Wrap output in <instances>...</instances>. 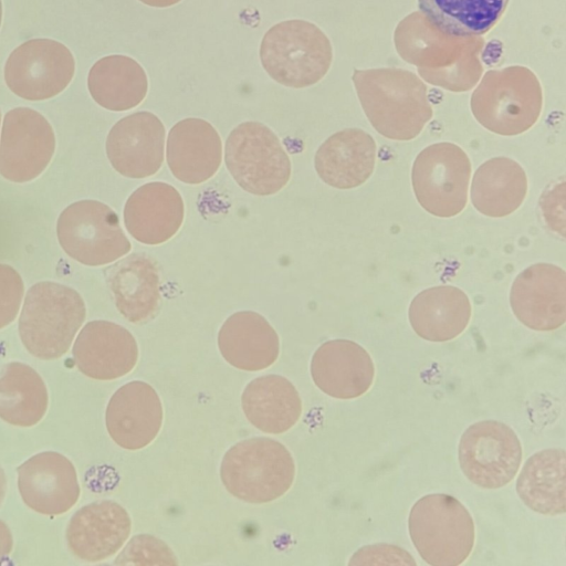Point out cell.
I'll return each instance as SVG.
<instances>
[{"label":"cell","mask_w":566,"mask_h":566,"mask_svg":"<svg viewBox=\"0 0 566 566\" xmlns=\"http://www.w3.org/2000/svg\"><path fill=\"white\" fill-rule=\"evenodd\" d=\"M85 316V303L77 291L57 282H38L23 300L20 339L34 357L60 358L70 349Z\"/></svg>","instance_id":"1"},{"label":"cell","mask_w":566,"mask_h":566,"mask_svg":"<svg viewBox=\"0 0 566 566\" xmlns=\"http://www.w3.org/2000/svg\"><path fill=\"white\" fill-rule=\"evenodd\" d=\"M295 463L281 442L256 437L232 446L223 455L220 478L227 491L248 503L262 504L291 488Z\"/></svg>","instance_id":"2"},{"label":"cell","mask_w":566,"mask_h":566,"mask_svg":"<svg viewBox=\"0 0 566 566\" xmlns=\"http://www.w3.org/2000/svg\"><path fill=\"white\" fill-rule=\"evenodd\" d=\"M405 75H353L360 104L373 127L394 140L417 137L432 117L426 86Z\"/></svg>","instance_id":"3"},{"label":"cell","mask_w":566,"mask_h":566,"mask_svg":"<svg viewBox=\"0 0 566 566\" xmlns=\"http://www.w3.org/2000/svg\"><path fill=\"white\" fill-rule=\"evenodd\" d=\"M408 528L421 558L432 566H458L474 545V522L454 496L427 494L411 507Z\"/></svg>","instance_id":"4"},{"label":"cell","mask_w":566,"mask_h":566,"mask_svg":"<svg viewBox=\"0 0 566 566\" xmlns=\"http://www.w3.org/2000/svg\"><path fill=\"white\" fill-rule=\"evenodd\" d=\"M333 57L327 36L313 23L289 20L270 28L260 45L266 73L277 83L302 88L317 83Z\"/></svg>","instance_id":"5"},{"label":"cell","mask_w":566,"mask_h":566,"mask_svg":"<svg viewBox=\"0 0 566 566\" xmlns=\"http://www.w3.org/2000/svg\"><path fill=\"white\" fill-rule=\"evenodd\" d=\"M491 71L471 97L475 119L488 130L514 136L528 130L542 111V90L535 75L527 69L515 66Z\"/></svg>","instance_id":"6"},{"label":"cell","mask_w":566,"mask_h":566,"mask_svg":"<svg viewBox=\"0 0 566 566\" xmlns=\"http://www.w3.org/2000/svg\"><path fill=\"white\" fill-rule=\"evenodd\" d=\"M226 166L245 191L270 196L290 180L291 161L279 137L264 124L238 125L226 140Z\"/></svg>","instance_id":"7"},{"label":"cell","mask_w":566,"mask_h":566,"mask_svg":"<svg viewBox=\"0 0 566 566\" xmlns=\"http://www.w3.org/2000/svg\"><path fill=\"white\" fill-rule=\"evenodd\" d=\"M56 235L70 258L88 266L112 263L132 249L117 213L93 199L69 205L57 218Z\"/></svg>","instance_id":"8"},{"label":"cell","mask_w":566,"mask_h":566,"mask_svg":"<svg viewBox=\"0 0 566 566\" xmlns=\"http://www.w3.org/2000/svg\"><path fill=\"white\" fill-rule=\"evenodd\" d=\"M471 163L465 151L449 142L436 143L416 157L411 182L419 205L439 218L459 214L468 202Z\"/></svg>","instance_id":"9"},{"label":"cell","mask_w":566,"mask_h":566,"mask_svg":"<svg viewBox=\"0 0 566 566\" xmlns=\"http://www.w3.org/2000/svg\"><path fill=\"white\" fill-rule=\"evenodd\" d=\"M463 474L482 489H500L516 475L522 446L512 428L496 420H482L462 433L458 447Z\"/></svg>","instance_id":"10"},{"label":"cell","mask_w":566,"mask_h":566,"mask_svg":"<svg viewBox=\"0 0 566 566\" xmlns=\"http://www.w3.org/2000/svg\"><path fill=\"white\" fill-rule=\"evenodd\" d=\"M74 72V56L64 44L51 39H32L9 55L4 80L19 97L43 101L66 88Z\"/></svg>","instance_id":"11"},{"label":"cell","mask_w":566,"mask_h":566,"mask_svg":"<svg viewBox=\"0 0 566 566\" xmlns=\"http://www.w3.org/2000/svg\"><path fill=\"white\" fill-rule=\"evenodd\" d=\"M55 151L49 120L30 107H15L3 117L0 135V175L15 184L38 178Z\"/></svg>","instance_id":"12"},{"label":"cell","mask_w":566,"mask_h":566,"mask_svg":"<svg viewBox=\"0 0 566 566\" xmlns=\"http://www.w3.org/2000/svg\"><path fill=\"white\" fill-rule=\"evenodd\" d=\"M510 303L516 318L526 327L548 332L566 321V273L555 264L536 263L514 280Z\"/></svg>","instance_id":"13"},{"label":"cell","mask_w":566,"mask_h":566,"mask_svg":"<svg viewBox=\"0 0 566 566\" xmlns=\"http://www.w3.org/2000/svg\"><path fill=\"white\" fill-rule=\"evenodd\" d=\"M22 501L36 513L57 516L77 502L81 489L73 463L55 451L36 453L18 469Z\"/></svg>","instance_id":"14"},{"label":"cell","mask_w":566,"mask_h":566,"mask_svg":"<svg viewBox=\"0 0 566 566\" xmlns=\"http://www.w3.org/2000/svg\"><path fill=\"white\" fill-rule=\"evenodd\" d=\"M165 127L149 112L119 119L106 138V155L113 168L128 178L155 175L164 161Z\"/></svg>","instance_id":"15"},{"label":"cell","mask_w":566,"mask_h":566,"mask_svg":"<svg viewBox=\"0 0 566 566\" xmlns=\"http://www.w3.org/2000/svg\"><path fill=\"white\" fill-rule=\"evenodd\" d=\"M78 370L96 380H113L127 375L138 360V346L132 333L108 321L84 325L72 348Z\"/></svg>","instance_id":"16"},{"label":"cell","mask_w":566,"mask_h":566,"mask_svg":"<svg viewBox=\"0 0 566 566\" xmlns=\"http://www.w3.org/2000/svg\"><path fill=\"white\" fill-rule=\"evenodd\" d=\"M163 417L157 391L145 381L134 380L119 387L111 397L105 424L116 444L127 450H138L157 437Z\"/></svg>","instance_id":"17"},{"label":"cell","mask_w":566,"mask_h":566,"mask_svg":"<svg viewBox=\"0 0 566 566\" xmlns=\"http://www.w3.org/2000/svg\"><path fill=\"white\" fill-rule=\"evenodd\" d=\"M132 521L117 502L103 500L77 510L66 527L70 552L85 562H99L116 554L128 539Z\"/></svg>","instance_id":"18"},{"label":"cell","mask_w":566,"mask_h":566,"mask_svg":"<svg viewBox=\"0 0 566 566\" xmlns=\"http://www.w3.org/2000/svg\"><path fill=\"white\" fill-rule=\"evenodd\" d=\"M311 376L324 394L337 399H353L370 388L375 367L367 350L356 342L332 339L313 354Z\"/></svg>","instance_id":"19"},{"label":"cell","mask_w":566,"mask_h":566,"mask_svg":"<svg viewBox=\"0 0 566 566\" xmlns=\"http://www.w3.org/2000/svg\"><path fill=\"white\" fill-rule=\"evenodd\" d=\"M104 276L118 312L129 322L151 321L160 308L159 272L156 261L133 253L104 269Z\"/></svg>","instance_id":"20"},{"label":"cell","mask_w":566,"mask_h":566,"mask_svg":"<svg viewBox=\"0 0 566 566\" xmlns=\"http://www.w3.org/2000/svg\"><path fill=\"white\" fill-rule=\"evenodd\" d=\"M184 200L178 190L165 182L138 187L124 207L129 234L145 244H160L172 238L182 224Z\"/></svg>","instance_id":"21"},{"label":"cell","mask_w":566,"mask_h":566,"mask_svg":"<svg viewBox=\"0 0 566 566\" xmlns=\"http://www.w3.org/2000/svg\"><path fill=\"white\" fill-rule=\"evenodd\" d=\"M166 157L170 171L180 181L190 185L205 182L221 165V138L208 122L185 118L168 134Z\"/></svg>","instance_id":"22"},{"label":"cell","mask_w":566,"mask_h":566,"mask_svg":"<svg viewBox=\"0 0 566 566\" xmlns=\"http://www.w3.org/2000/svg\"><path fill=\"white\" fill-rule=\"evenodd\" d=\"M376 143L359 128H347L329 136L314 158L319 178L337 189L361 186L371 176L376 163Z\"/></svg>","instance_id":"23"},{"label":"cell","mask_w":566,"mask_h":566,"mask_svg":"<svg viewBox=\"0 0 566 566\" xmlns=\"http://www.w3.org/2000/svg\"><path fill=\"white\" fill-rule=\"evenodd\" d=\"M218 347L231 366L256 371L270 367L277 359L280 339L261 314L241 311L229 316L222 324Z\"/></svg>","instance_id":"24"},{"label":"cell","mask_w":566,"mask_h":566,"mask_svg":"<svg viewBox=\"0 0 566 566\" xmlns=\"http://www.w3.org/2000/svg\"><path fill=\"white\" fill-rule=\"evenodd\" d=\"M408 317L419 337L429 342H448L467 328L471 318V303L460 289L438 285L413 297Z\"/></svg>","instance_id":"25"},{"label":"cell","mask_w":566,"mask_h":566,"mask_svg":"<svg viewBox=\"0 0 566 566\" xmlns=\"http://www.w3.org/2000/svg\"><path fill=\"white\" fill-rule=\"evenodd\" d=\"M241 405L255 428L273 434L291 429L302 413L298 391L279 375H265L250 381L242 392Z\"/></svg>","instance_id":"26"},{"label":"cell","mask_w":566,"mask_h":566,"mask_svg":"<svg viewBox=\"0 0 566 566\" xmlns=\"http://www.w3.org/2000/svg\"><path fill=\"white\" fill-rule=\"evenodd\" d=\"M516 492L532 511L559 515L566 511V453L544 449L530 457L516 480Z\"/></svg>","instance_id":"27"},{"label":"cell","mask_w":566,"mask_h":566,"mask_svg":"<svg viewBox=\"0 0 566 566\" xmlns=\"http://www.w3.org/2000/svg\"><path fill=\"white\" fill-rule=\"evenodd\" d=\"M527 177L522 166L507 157L484 161L474 172L471 202L482 214L502 218L514 212L524 201Z\"/></svg>","instance_id":"28"},{"label":"cell","mask_w":566,"mask_h":566,"mask_svg":"<svg viewBox=\"0 0 566 566\" xmlns=\"http://www.w3.org/2000/svg\"><path fill=\"white\" fill-rule=\"evenodd\" d=\"M87 87L102 107L122 112L130 109L145 98L147 75L140 64L125 55H108L91 67Z\"/></svg>","instance_id":"29"},{"label":"cell","mask_w":566,"mask_h":566,"mask_svg":"<svg viewBox=\"0 0 566 566\" xmlns=\"http://www.w3.org/2000/svg\"><path fill=\"white\" fill-rule=\"evenodd\" d=\"M49 405L44 380L35 369L20 361L0 365V418L17 427H32L42 420Z\"/></svg>","instance_id":"30"},{"label":"cell","mask_w":566,"mask_h":566,"mask_svg":"<svg viewBox=\"0 0 566 566\" xmlns=\"http://www.w3.org/2000/svg\"><path fill=\"white\" fill-rule=\"evenodd\" d=\"M510 0H418L424 18L454 38L486 33L501 19Z\"/></svg>","instance_id":"31"},{"label":"cell","mask_w":566,"mask_h":566,"mask_svg":"<svg viewBox=\"0 0 566 566\" xmlns=\"http://www.w3.org/2000/svg\"><path fill=\"white\" fill-rule=\"evenodd\" d=\"M117 565H177V558L161 539L146 534L132 537L115 559Z\"/></svg>","instance_id":"32"},{"label":"cell","mask_w":566,"mask_h":566,"mask_svg":"<svg viewBox=\"0 0 566 566\" xmlns=\"http://www.w3.org/2000/svg\"><path fill=\"white\" fill-rule=\"evenodd\" d=\"M24 297V283L11 265L0 263V329L10 325L20 311Z\"/></svg>","instance_id":"33"},{"label":"cell","mask_w":566,"mask_h":566,"mask_svg":"<svg viewBox=\"0 0 566 566\" xmlns=\"http://www.w3.org/2000/svg\"><path fill=\"white\" fill-rule=\"evenodd\" d=\"M361 564L416 565V562L412 556L401 547L388 544H376L361 547L349 560V565Z\"/></svg>","instance_id":"34"},{"label":"cell","mask_w":566,"mask_h":566,"mask_svg":"<svg viewBox=\"0 0 566 566\" xmlns=\"http://www.w3.org/2000/svg\"><path fill=\"white\" fill-rule=\"evenodd\" d=\"M13 538L9 526L0 520V564L10 555Z\"/></svg>","instance_id":"35"},{"label":"cell","mask_w":566,"mask_h":566,"mask_svg":"<svg viewBox=\"0 0 566 566\" xmlns=\"http://www.w3.org/2000/svg\"><path fill=\"white\" fill-rule=\"evenodd\" d=\"M139 1H142L143 3L150 6V7L165 8V7L174 6L178 2H180L181 0H139Z\"/></svg>","instance_id":"36"},{"label":"cell","mask_w":566,"mask_h":566,"mask_svg":"<svg viewBox=\"0 0 566 566\" xmlns=\"http://www.w3.org/2000/svg\"><path fill=\"white\" fill-rule=\"evenodd\" d=\"M7 493V478L3 469L0 467V505L2 504Z\"/></svg>","instance_id":"37"},{"label":"cell","mask_w":566,"mask_h":566,"mask_svg":"<svg viewBox=\"0 0 566 566\" xmlns=\"http://www.w3.org/2000/svg\"><path fill=\"white\" fill-rule=\"evenodd\" d=\"M1 19H2V2L0 0V25H1Z\"/></svg>","instance_id":"38"},{"label":"cell","mask_w":566,"mask_h":566,"mask_svg":"<svg viewBox=\"0 0 566 566\" xmlns=\"http://www.w3.org/2000/svg\"><path fill=\"white\" fill-rule=\"evenodd\" d=\"M0 122H1V112H0Z\"/></svg>","instance_id":"39"}]
</instances>
